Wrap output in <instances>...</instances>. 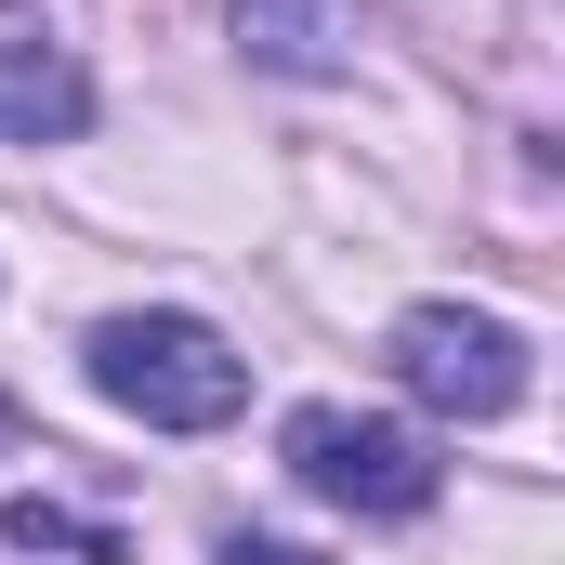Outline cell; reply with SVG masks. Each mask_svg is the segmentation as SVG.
<instances>
[{"mask_svg": "<svg viewBox=\"0 0 565 565\" xmlns=\"http://www.w3.org/2000/svg\"><path fill=\"white\" fill-rule=\"evenodd\" d=\"M93 395L132 408L145 434H211L250 408V355L198 316H106L93 329Z\"/></svg>", "mask_w": 565, "mask_h": 565, "instance_id": "1", "label": "cell"}, {"mask_svg": "<svg viewBox=\"0 0 565 565\" xmlns=\"http://www.w3.org/2000/svg\"><path fill=\"white\" fill-rule=\"evenodd\" d=\"M289 473L316 487V500H342V513H422L434 500V434L382 422V408H289Z\"/></svg>", "mask_w": 565, "mask_h": 565, "instance_id": "2", "label": "cell"}, {"mask_svg": "<svg viewBox=\"0 0 565 565\" xmlns=\"http://www.w3.org/2000/svg\"><path fill=\"white\" fill-rule=\"evenodd\" d=\"M382 355H395V382H408L422 408H447V422H500V408L526 395V342H513L500 316H473V302H408Z\"/></svg>", "mask_w": 565, "mask_h": 565, "instance_id": "3", "label": "cell"}, {"mask_svg": "<svg viewBox=\"0 0 565 565\" xmlns=\"http://www.w3.org/2000/svg\"><path fill=\"white\" fill-rule=\"evenodd\" d=\"M79 119H93V79L66 53H40V40H0V132L13 145H66Z\"/></svg>", "mask_w": 565, "mask_h": 565, "instance_id": "4", "label": "cell"}, {"mask_svg": "<svg viewBox=\"0 0 565 565\" xmlns=\"http://www.w3.org/2000/svg\"><path fill=\"white\" fill-rule=\"evenodd\" d=\"M237 40H250V66L329 79V66H342V40H355V0H237Z\"/></svg>", "mask_w": 565, "mask_h": 565, "instance_id": "5", "label": "cell"}, {"mask_svg": "<svg viewBox=\"0 0 565 565\" xmlns=\"http://www.w3.org/2000/svg\"><path fill=\"white\" fill-rule=\"evenodd\" d=\"M0 526H13V553H93V565H119V540H106V526H79V513H66V500H40V487H26Z\"/></svg>", "mask_w": 565, "mask_h": 565, "instance_id": "6", "label": "cell"}, {"mask_svg": "<svg viewBox=\"0 0 565 565\" xmlns=\"http://www.w3.org/2000/svg\"><path fill=\"white\" fill-rule=\"evenodd\" d=\"M211 565H316V553H302V540H224Z\"/></svg>", "mask_w": 565, "mask_h": 565, "instance_id": "7", "label": "cell"}]
</instances>
